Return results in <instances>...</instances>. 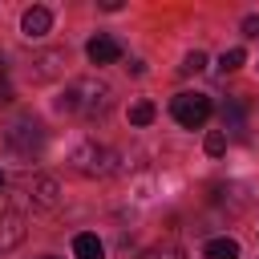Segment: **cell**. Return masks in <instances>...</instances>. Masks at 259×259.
Masks as SVG:
<instances>
[{
  "mask_svg": "<svg viewBox=\"0 0 259 259\" xmlns=\"http://www.w3.org/2000/svg\"><path fill=\"white\" fill-rule=\"evenodd\" d=\"M32 65H36V69H32V81H53V77L61 73V65H65V53H61V49H53V53L36 57Z\"/></svg>",
  "mask_w": 259,
  "mask_h": 259,
  "instance_id": "obj_9",
  "label": "cell"
},
{
  "mask_svg": "<svg viewBox=\"0 0 259 259\" xmlns=\"http://www.w3.org/2000/svg\"><path fill=\"white\" fill-rule=\"evenodd\" d=\"M243 61H247V53H243V49H227V53L219 57V73L227 77V73H235V69H243Z\"/></svg>",
  "mask_w": 259,
  "mask_h": 259,
  "instance_id": "obj_14",
  "label": "cell"
},
{
  "mask_svg": "<svg viewBox=\"0 0 259 259\" xmlns=\"http://www.w3.org/2000/svg\"><path fill=\"white\" fill-rule=\"evenodd\" d=\"M243 32L247 36H259V16H243Z\"/></svg>",
  "mask_w": 259,
  "mask_h": 259,
  "instance_id": "obj_17",
  "label": "cell"
},
{
  "mask_svg": "<svg viewBox=\"0 0 259 259\" xmlns=\"http://www.w3.org/2000/svg\"><path fill=\"white\" fill-rule=\"evenodd\" d=\"M28 202L40 206V210H57V202H61V182H57L53 174H36V178L28 182Z\"/></svg>",
  "mask_w": 259,
  "mask_h": 259,
  "instance_id": "obj_5",
  "label": "cell"
},
{
  "mask_svg": "<svg viewBox=\"0 0 259 259\" xmlns=\"http://www.w3.org/2000/svg\"><path fill=\"white\" fill-rule=\"evenodd\" d=\"M73 259H105V243H101L97 235L81 231V235L73 239Z\"/></svg>",
  "mask_w": 259,
  "mask_h": 259,
  "instance_id": "obj_10",
  "label": "cell"
},
{
  "mask_svg": "<svg viewBox=\"0 0 259 259\" xmlns=\"http://www.w3.org/2000/svg\"><path fill=\"white\" fill-rule=\"evenodd\" d=\"M227 142H231V138H227L223 130H210V134H206V142H202V150H206L210 158H219V154L227 150Z\"/></svg>",
  "mask_w": 259,
  "mask_h": 259,
  "instance_id": "obj_15",
  "label": "cell"
},
{
  "mask_svg": "<svg viewBox=\"0 0 259 259\" xmlns=\"http://www.w3.org/2000/svg\"><path fill=\"white\" fill-rule=\"evenodd\" d=\"M69 166H73L77 174H85V178H105V174H113V150H105V146H97L93 138H85V142L73 146Z\"/></svg>",
  "mask_w": 259,
  "mask_h": 259,
  "instance_id": "obj_3",
  "label": "cell"
},
{
  "mask_svg": "<svg viewBox=\"0 0 259 259\" xmlns=\"http://www.w3.org/2000/svg\"><path fill=\"white\" fill-rule=\"evenodd\" d=\"M202 259H239V243H235V239H227V235H219V239H206V247H202Z\"/></svg>",
  "mask_w": 259,
  "mask_h": 259,
  "instance_id": "obj_11",
  "label": "cell"
},
{
  "mask_svg": "<svg viewBox=\"0 0 259 259\" xmlns=\"http://www.w3.org/2000/svg\"><path fill=\"white\" fill-rule=\"evenodd\" d=\"M24 214L20 210H0V255H8V251H16L20 243H24Z\"/></svg>",
  "mask_w": 259,
  "mask_h": 259,
  "instance_id": "obj_6",
  "label": "cell"
},
{
  "mask_svg": "<svg viewBox=\"0 0 259 259\" xmlns=\"http://www.w3.org/2000/svg\"><path fill=\"white\" fill-rule=\"evenodd\" d=\"M49 28H53V12L49 8H24V16H20V32L28 36V40H40V36H49Z\"/></svg>",
  "mask_w": 259,
  "mask_h": 259,
  "instance_id": "obj_8",
  "label": "cell"
},
{
  "mask_svg": "<svg viewBox=\"0 0 259 259\" xmlns=\"http://www.w3.org/2000/svg\"><path fill=\"white\" fill-rule=\"evenodd\" d=\"M138 259H186V251L178 243H158V247H146Z\"/></svg>",
  "mask_w": 259,
  "mask_h": 259,
  "instance_id": "obj_12",
  "label": "cell"
},
{
  "mask_svg": "<svg viewBox=\"0 0 259 259\" xmlns=\"http://www.w3.org/2000/svg\"><path fill=\"white\" fill-rule=\"evenodd\" d=\"M8 101H12V81L0 77V105H8Z\"/></svg>",
  "mask_w": 259,
  "mask_h": 259,
  "instance_id": "obj_18",
  "label": "cell"
},
{
  "mask_svg": "<svg viewBox=\"0 0 259 259\" xmlns=\"http://www.w3.org/2000/svg\"><path fill=\"white\" fill-rule=\"evenodd\" d=\"M202 69H206V53H202V49L186 53V61H182V73H202Z\"/></svg>",
  "mask_w": 259,
  "mask_h": 259,
  "instance_id": "obj_16",
  "label": "cell"
},
{
  "mask_svg": "<svg viewBox=\"0 0 259 259\" xmlns=\"http://www.w3.org/2000/svg\"><path fill=\"white\" fill-rule=\"evenodd\" d=\"M125 69H130V73H134V77H142V73H146V61H138V57H134V61H130V65H125Z\"/></svg>",
  "mask_w": 259,
  "mask_h": 259,
  "instance_id": "obj_19",
  "label": "cell"
},
{
  "mask_svg": "<svg viewBox=\"0 0 259 259\" xmlns=\"http://www.w3.org/2000/svg\"><path fill=\"white\" fill-rule=\"evenodd\" d=\"M85 57H89L93 65H113V61L121 57V40L109 36V32H97V36L85 45Z\"/></svg>",
  "mask_w": 259,
  "mask_h": 259,
  "instance_id": "obj_7",
  "label": "cell"
},
{
  "mask_svg": "<svg viewBox=\"0 0 259 259\" xmlns=\"http://www.w3.org/2000/svg\"><path fill=\"white\" fill-rule=\"evenodd\" d=\"M61 113H81V117H105L113 109V85L101 81V77H81L69 85V93L57 101Z\"/></svg>",
  "mask_w": 259,
  "mask_h": 259,
  "instance_id": "obj_1",
  "label": "cell"
},
{
  "mask_svg": "<svg viewBox=\"0 0 259 259\" xmlns=\"http://www.w3.org/2000/svg\"><path fill=\"white\" fill-rule=\"evenodd\" d=\"M45 259H53V255H45Z\"/></svg>",
  "mask_w": 259,
  "mask_h": 259,
  "instance_id": "obj_21",
  "label": "cell"
},
{
  "mask_svg": "<svg viewBox=\"0 0 259 259\" xmlns=\"http://www.w3.org/2000/svg\"><path fill=\"white\" fill-rule=\"evenodd\" d=\"M154 113H158V109H154V101H146V97H142V101H134V105H130V125H150V121H154Z\"/></svg>",
  "mask_w": 259,
  "mask_h": 259,
  "instance_id": "obj_13",
  "label": "cell"
},
{
  "mask_svg": "<svg viewBox=\"0 0 259 259\" xmlns=\"http://www.w3.org/2000/svg\"><path fill=\"white\" fill-rule=\"evenodd\" d=\"M4 142H8V150H12V154H20V158H32V154H40V150H45V125H40L32 113H24V117L8 121V130H4Z\"/></svg>",
  "mask_w": 259,
  "mask_h": 259,
  "instance_id": "obj_2",
  "label": "cell"
},
{
  "mask_svg": "<svg viewBox=\"0 0 259 259\" xmlns=\"http://www.w3.org/2000/svg\"><path fill=\"white\" fill-rule=\"evenodd\" d=\"M0 190H4V170H0Z\"/></svg>",
  "mask_w": 259,
  "mask_h": 259,
  "instance_id": "obj_20",
  "label": "cell"
},
{
  "mask_svg": "<svg viewBox=\"0 0 259 259\" xmlns=\"http://www.w3.org/2000/svg\"><path fill=\"white\" fill-rule=\"evenodd\" d=\"M170 113H174V121H178L182 130H198V125L210 117V97H206V93H178V97L170 101Z\"/></svg>",
  "mask_w": 259,
  "mask_h": 259,
  "instance_id": "obj_4",
  "label": "cell"
}]
</instances>
